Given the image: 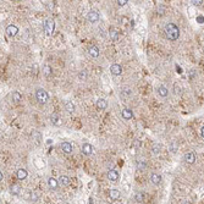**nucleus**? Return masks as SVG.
I'll return each instance as SVG.
<instances>
[{"label":"nucleus","instance_id":"3","mask_svg":"<svg viewBox=\"0 0 204 204\" xmlns=\"http://www.w3.org/2000/svg\"><path fill=\"white\" fill-rule=\"evenodd\" d=\"M99 18H100V15L98 11H95V10H90V11L87 14V21L90 23H97L99 21Z\"/></svg>","mask_w":204,"mask_h":204},{"label":"nucleus","instance_id":"26","mask_svg":"<svg viewBox=\"0 0 204 204\" xmlns=\"http://www.w3.org/2000/svg\"><path fill=\"white\" fill-rule=\"evenodd\" d=\"M135 200L138 202V203H142L144 200V195L142 192H136L135 193Z\"/></svg>","mask_w":204,"mask_h":204},{"label":"nucleus","instance_id":"27","mask_svg":"<svg viewBox=\"0 0 204 204\" xmlns=\"http://www.w3.org/2000/svg\"><path fill=\"white\" fill-rule=\"evenodd\" d=\"M109 36H110L111 39H114V40H117L119 39V34H117V32H116L115 29H111L110 32H109Z\"/></svg>","mask_w":204,"mask_h":204},{"label":"nucleus","instance_id":"4","mask_svg":"<svg viewBox=\"0 0 204 204\" xmlns=\"http://www.w3.org/2000/svg\"><path fill=\"white\" fill-rule=\"evenodd\" d=\"M44 28H45V32L48 34H52L54 32V29H55V22H54V20L52 18H48L45 23H44Z\"/></svg>","mask_w":204,"mask_h":204},{"label":"nucleus","instance_id":"32","mask_svg":"<svg viewBox=\"0 0 204 204\" xmlns=\"http://www.w3.org/2000/svg\"><path fill=\"white\" fill-rule=\"evenodd\" d=\"M32 137H36V141H39V139H42V136H40L37 131H34L33 133H32Z\"/></svg>","mask_w":204,"mask_h":204},{"label":"nucleus","instance_id":"8","mask_svg":"<svg viewBox=\"0 0 204 204\" xmlns=\"http://www.w3.org/2000/svg\"><path fill=\"white\" fill-rule=\"evenodd\" d=\"M183 159H185V161L187 164H195L196 162V154L193 152H188L183 155Z\"/></svg>","mask_w":204,"mask_h":204},{"label":"nucleus","instance_id":"35","mask_svg":"<svg viewBox=\"0 0 204 204\" xmlns=\"http://www.w3.org/2000/svg\"><path fill=\"white\" fill-rule=\"evenodd\" d=\"M197 21H199V23H203L204 22V17L203 16H198L197 17Z\"/></svg>","mask_w":204,"mask_h":204},{"label":"nucleus","instance_id":"24","mask_svg":"<svg viewBox=\"0 0 204 204\" xmlns=\"http://www.w3.org/2000/svg\"><path fill=\"white\" fill-rule=\"evenodd\" d=\"M65 109H66V111H67V113H70V114H72L74 113V111H75V104L72 103V101H71V100H68V101H66V103H65Z\"/></svg>","mask_w":204,"mask_h":204},{"label":"nucleus","instance_id":"12","mask_svg":"<svg viewBox=\"0 0 204 204\" xmlns=\"http://www.w3.org/2000/svg\"><path fill=\"white\" fill-rule=\"evenodd\" d=\"M88 54L92 56V58H98L100 52H99V48L95 47V45H89L88 47Z\"/></svg>","mask_w":204,"mask_h":204},{"label":"nucleus","instance_id":"6","mask_svg":"<svg viewBox=\"0 0 204 204\" xmlns=\"http://www.w3.org/2000/svg\"><path fill=\"white\" fill-rule=\"evenodd\" d=\"M17 33H18V27L17 26H15V25H9L6 27V34L9 37H15Z\"/></svg>","mask_w":204,"mask_h":204},{"label":"nucleus","instance_id":"31","mask_svg":"<svg viewBox=\"0 0 204 204\" xmlns=\"http://www.w3.org/2000/svg\"><path fill=\"white\" fill-rule=\"evenodd\" d=\"M153 153H154V154H158V153H160V146L155 144L154 147H153Z\"/></svg>","mask_w":204,"mask_h":204},{"label":"nucleus","instance_id":"20","mask_svg":"<svg viewBox=\"0 0 204 204\" xmlns=\"http://www.w3.org/2000/svg\"><path fill=\"white\" fill-rule=\"evenodd\" d=\"M10 193H11L12 196H18L20 193H21V186L20 185H12L10 187Z\"/></svg>","mask_w":204,"mask_h":204},{"label":"nucleus","instance_id":"34","mask_svg":"<svg viewBox=\"0 0 204 204\" xmlns=\"http://www.w3.org/2000/svg\"><path fill=\"white\" fill-rule=\"evenodd\" d=\"M127 3H128L127 0H119V1H117V5H119V6H125Z\"/></svg>","mask_w":204,"mask_h":204},{"label":"nucleus","instance_id":"30","mask_svg":"<svg viewBox=\"0 0 204 204\" xmlns=\"http://www.w3.org/2000/svg\"><path fill=\"white\" fill-rule=\"evenodd\" d=\"M193 5H195V6H202L203 5V0H192V1H191Z\"/></svg>","mask_w":204,"mask_h":204},{"label":"nucleus","instance_id":"29","mask_svg":"<svg viewBox=\"0 0 204 204\" xmlns=\"http://www.w3.org/2000/svg\"><path fill=\"white\" fill-rule=\"evenodd\" d=\"M43 72H44V75H45L47 77L50 76V75H52V67L48 66V65H45L44 68H43Z\"/></svg>","mask_w":204,"mask_h":204},{"label":"nucleus","instance_id":"25","mask_svg":"<svg viewBox=\"0 0 204 204\" xmlns=\"http://www.w3.org/2000/svg\"><path fill=\"white\" fill-rule=\"evenodd\" d=\"M136 165H137V168H138L139 170H144V169L147 168V162L143 161V159H138V160L136 161Z\"/></svg>","mask_w":204,"mask_h":204},{"label":"nucleus","instance_id":"2","mask_svg":"<svg viewBox=\"0 0 204 204\" xmlns=\"http://www.w3.org/2000/svg\"><path fill=\"white\" fill-rule=\"evenodd\" d=\"M36 99L38 100L39 104H47L49 100V94L44 88H38L36 90Z\"/></svg>","mask_w":204,"mask_h":204},{"label":"nucleus","instance_id":"36","mask_svg":"<svg viewBox=\"0 0 204 204\" xmlns=\"http://www.w3.org/2000/svg\"><path fill=\"white\" fill-rule=\"evenodd\" d=\"M200 135H202V137L204 138V126H203V127L200 128Z\"/></svg>","mask_w":204,"mask_h":204},{"label":"nucleus","instance_id":"33","mask_svg":"<svg viewBox=\"0 0 204 204\" xmlns=\"http://www.w3.org/2000/svg\"><path fill=\"white\" fill-rule=\"evenodd\" d=\"M174 87H175V94H176V95H179V94H181V88H180V86H177V85H175Z\"/></svg>","mask_w":204,"mask_h":204},{"label":"nucleus","instance_id":"38","mask_svg":"<svg viewBox=\"0 0 204 204\" xmlns=\"http://www.w3.org/2000/svg\"><path fill=\"white\" fill-rule=\"evenodd\" d=\"M182 204H192V203H189V202H183Z\"/></svg>","mask_w":204,"mask_h":204},{"label":"nucleus","instance_id":"21","mask_svg":"<svg viewBox=\"0 0 204 204\" xmlns=\"http://www.w3.org/2000/svg\"><path fill=\"white\" fill-rule=\"evenodd\" d=\"M58 181H59V183L61 186H68L70 185V177L66 176V175H61Z\"/></svg>","mask_w":204,"mask_h":204},{"label":"nucleus","instance_id":"15","mask_svg":"<svg viewBox=\"0 0 204 204\" xmlns=\"http://www.w3.org/2000/svg\"><path fill=\"white\" fill-rule=\"evenodd\" d=\"M95 105H97V108H98L99 110H105V109L108 108V101H106L104 98H100V99L97 100Z\"/></svg>","mask_w":204,"mask_h":204},{"label":"nucleus","instance_id":"7","mask_svg":"<svg viewBox=\"0 0 204 204\" xmlns=\"http://www.w3.org/2000/svg\"><path fill=\"white\" fill-rule=\"evenodd\" d=\"M108 179L110 182H117L120 179V175L116 170H109L108 171Z\"/></svg>","mask_w":204,"mask_h":204},{"label":"nucleus","instance_id":"14","mask_svg":"<svg viewBox=\"0 0 204 204\" xmlns=\"http://www.w3.org/2000/svg\"><path fill=\"white\" fill-rule=\"evenodd\" d=\"M121 116L124 117L125 120H131L132 117H133V113H132V110H131V109L125 108L124 110L121 111Z\"/></svg>","mask_w":204,"mask_h":204},{"label":"nucleus","instance_id":"5","mask_svg":"<svg viewBox=\"0 0 204 204\" xmlns=\"http://www.w3.org/2000/svg\"><path fill=\"white\" fill-rule=\"evenodd\" d=\"M60 149L63 150L65 154H71L74 150V147L70 142H63V143H60Z\"/></svg>","mask_w":204,"mask_h":204},{"label":"nucleus","instance_id":"11","mask_svg":"<svg viewBox=\"0 0 204 204\" xmlns=\"http://www.w3.org/2000/svg\"><path fill=\"white\" fill-rule=\"evenodd\" d=\"M131 95H132V90H131V88H128V87L122 88V89H121V92H120V97H121L122 99H124V100L130 99V98H131Z\"/></svg>","mask_w":204,"mask_h":204},{"label":"nucleus","instance_id":"13","mask_svg":"<svg viewBox=\"0 0 204 204\" xmlns=\"http://www.w3.org/2000/svg\"><path fill=\"white\" fill-rule=\"evenodd\" d=\"M81 149H82V153H83V154L87 155V157H89L92 153H93V147H92L89 143H83V144H82V148H81Z\"/></svg>","mask_w":204,"mask_h":204},{"label":"nucleus","instance_id":"16","mask_svg":"<svg viewBox=\"0 0 204 204\" xmlns=\"http://www.w3.org/2000/svg\"><path fill=\"white\" fill-rule=\"evenodd\" d=\"M158 94L161 97V98H166L169 95V89L165 87V86H159L158 87Z\"/></svg>","mask_w":204,"mask_h":204},{"label":"nucleus","instance_id":"28","mask_svg":"<svg viewBox=\"0 0 204 204\" xmlns=\"http://www.w3.org/2000/svg\"><path fill=\"white\" fill-rule=\"evenodd\" d=\"M78 78L81 79V81H86L87 79V71L86 70H82L81 72L78 74Z\"/></svg>","mask_w":204,"mask_h":204},{"label":"nucleus","instance_id":"22","mask_svg":"<svg viewBox=\"0 0 204 204\" xmlns=\"http://www.w3.org/2000/svg\"><path fill=\"white\" fill-rule=\"evenodd\" d=\"M50 121H52V124L53 125H55V126H58V125H60L61 124V117L58 115V114H52L50 115Z\"/></svg>","mask_w":204,"mask_h":204},{"label":"nucleus","instance_id":"19","mask_svg":"<svg viewBox=\"0 0 204 204\" xmlns=\"http://www.w3.org/2000/svg\"><path fill=\"white\" fill-rule=\"evenodd\" d=\"M11 98L14 100V103H20V101L22 100V94L20 93L18 90H14L12 94H11Z\"/></svg>","mask_w":204,"mask_h":204},{"label":"nucleus","instance_id":"10","mask_svg":"<svg viewBox=\"0 0 204 204\" xmlns=\"http://www.w3.org/2000/svg\"><path fill=\"white\" fill-rule=\"evenodd\" d=\"M47 182H48L49 188H50V189H53V191H56V189L59 188V186H60L59 181H58L56 179H54V177H49Z\"/></svg>","mask_w":204,"mask_h":204},{"label":"nucleus","instance_id":"1","mask_svg":"<svg viewBox=\"0 0 204 204\" xmlns=\"http://www.w3.org/2000/svg\"><path fill=\"white\" fill-rule=\"evenodd\" d=\"M164 32H165L166 38H168L169 40H172V42L177 40L179 37H180V29H179V27H177L175 23H172V22H169V23L165 25Z\"/></svg>","mask_w":204,"mask_h":204},{"label":"nucleus","instance_id":"17","mask_svg":"<svg viewBox=\"0 0 204 204\" xmlns=\"http://www.w3.org/2000/svg\"><path fill=\"white\" fill-rule=\"evenodd\" d=\"M150 182L153 183V185L159 186L161 183V176L159 174H152L150 175Z\"/></svg>","mask_w":204,"mask_h":204},{"label":"nucleus","instance_id":"18","mask_svg":"<svg viewBox=\"0 0 204 204\" xmlns=\"http://www.w3.org/2000/svg\"><path fill=\"white\" fill-rule=\"evenodd\" d=\"M16 175H17V179H18V180L23 181V180H26V179H27L28 172H27V170H26V169H18Z\"/></svg>","mask_w":204,"mask_h":204},{"label":"nucleus","instance_id":"23","mask_svg":"<svg viewBox=\"0 0 204 204\" xmlns=\"http://www.w3.org/2000/svg\"><path fill=\"white\" fill-rule=\"evenodd\" d=\"M109 197L113 199V200H116L119 197H120V191L116 189V188H113V189H110L109 192Z\"/></svg>","mask_w":204,"mask_h":204},{"label":"nucleus","instance_id":"9","mask_svg":"<svg viewBox=\"0 0 204 204\" xmlns=\"http://www.w3.org/2000/svg\"><path fill=\"white\" fill-rule=\"evenodd\" d=\"M110 72L114 76H120L122 74V67L120 64H113L110 66Z\"/></svg>","mask_w":204,"mask_h":204},{"label":"nucleus","instance_id":"37","mask_svg":"<svg viewBox=\"0 0 204 204\" xmlns=\"http://www.w3.org/2000/svg\"><path fill=\"white\" fill-rule=\"evenodd\" d=\"M3 179H4V174H3V171H1V174H0V180L3 181Z\"/></svg>","mask_w":204,"mask_h":204}]
</instances>
